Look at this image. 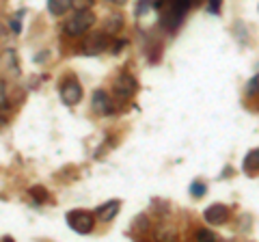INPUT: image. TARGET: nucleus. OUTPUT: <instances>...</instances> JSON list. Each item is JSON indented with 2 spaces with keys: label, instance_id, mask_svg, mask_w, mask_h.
<instances>
[{
  "label": "nucleus",
  "instance_id": "nucleus-1",
  "mask_svg": "<svg viewBox=\"0 0 259 242\" xmlns=\"http://www.w3.org/2000/svg\"><path fill=\"white\" fill-rule=\"evenodd\" d=\"M93 24H95V15L91 11H76V15H71V18L65 22V33L71 37L84 35Z\"/></svg>",
  "mask_w": 259,
  "mask_h": 242
},
{
  "label": "nucleus",
  "instance_id": "nucleus-2",
  "mask_svg": "<svg viewBox=\"0 0 259 242\" xmlns=\"http://www.w3.org/2000/svg\"><path fill=\"white\" fill-rule=\"evenodd\" d=\"M67 223L69 227L74 229L76 233H91L93 225H95V219L91 212H84V210H74V212L67 214Z\"/></svg>",
  "mask_w": 259,
  "mask_h": 242
},
{
  "label": "nucleus",
  "instance_id": "nucleus-3",
  "mask_svg": "<svg viewBox=\"0 0 259 242\" xmlns=\"http://www.w3.org/2000/svg\"><path fill=\"white\" fill-rule=\"evenodd\" d=\"M61 98H63V102L67 104V106H74V104L80 102V98H82V87H80L78 80L69 78L67 83L61 87Z\"/></svg>",
  "mask_w": 259,
  "mask_h": 242
},
{
  "label": "nucleus",
  "instance_id": "nucleus-4",
  "mask_svg": "<svg viewBox=\"0 0 259 242\" xmlns=\"http://www.w3.org/2000/svg\"><path fill=\"white\" fill-rule=\"evenodd\" d=\"M106 46H108L106 35L104 33H93V35H89L87 42L82 44V52L89 54V56H93V54H100L102 50H106Z\"/></svg>",
  "mask_w": 259,
  "mask_h": 242
},
{
  "label": "nucleus",
  "instance_id": "nucleus-5",
  "mask_svg": "<svg viewBox=\"0 0 259 242\" xmlns=\"http://www.w3.org/2000/svg\"><path fill=\"white\" fill-rule=\"evenodd\" d=\"M203 219L212 225H225L229 221V210H227V206H223V204H214L203 212Z\"/></svg>",
  "mask_w": 259,
  "mask_h": 242
},
{
  "label": "nucleus",
  "instance_id": "nucleus-6",
  "mask_svg": "<svg viewBox=\"0 0 259 242\" xmlns=\"http://www.w3.org/2000/svg\"><path fill=\"white\" fill-rule=\"evenodd\" d=\"M112 89H115V93H119V95H123V98H127L130 93H134V91H136V80H134L132 76H127V74H121V76L115 80Z\"/></svg>",
  "mask_w": 259,
  "mask_h": 242
},
{
  "label": "nucleus",
  "instance_id": "nucleus-7",
  "mask_svg": "<svg viewBox=\"0 0 259 242\" xmlns=\"http://www.w3.org/2000/svg\"><path fill=\"white\" fill-rule=\"evenodd\" d=\"M119 206H121V201L115 199V201H108V204H104L97 208V219H102V221H110L112 216H115L119 212Z\"/></svg>",
  "mask_w": 259,
  "mask_h": 242
},
{
  "label": "nucleus",
  "instance_id": "nucleus-8",
  "mask_svg": "<svg viewBox=\"0 0 259 242\" xmlns=\"http://www.w3.org/2000/svg\"><path fill=\"white\" fill-rule=\"evenodd\" d=\"M244 171L246 173H257L259 171V147L250 149L244 158Z\"/></svg>",
  "mask_w": 259,
  "mask_h": 242
},
{
  "label": "nucleus",
  "instance_id": "nucleus-9",
  "mask_svg": "<svg viewBox=\"0 0 259 242\" xmlns=\"http://www.w3.org/2000/svg\"><path fill=\"white\" fill-rule=\"evenodd\" d=\"M71 7V0H48V11L52 15H63Z\"/></svg>",
  "mask_w": 259,
  "mask_h": 242
},
{
  "label": "nucleus",
  "instance_id": "nucleus-10",
  "mask_svg": "<svg viewBox=\"0 0 259 242\" xmlns=\"http://www.w3.org/2000/svg\"><path fill=\"white\" fill-rule=\"evenodd\" d=\"M93 108L95 110H100V112H106L108 110V95H106V91H95L93 93Z\"/></svg>",
  "mask_w": 259,
  "mask_h": 242
},
{
  "label": "nucleus",
  "instance_id": "nucleus-11",
  "mask_svg": "<svg viewBox=\"0 0 259 242\" xmlns=\"http://www.w3.org/2000/svg\"><path fill=\"white\" fill-rule=\"evenodd\" d=\"M95 0H71V7H74L76 11H91Z\"/></svg>",
  "mask_w": 259,
  "mask_h": 242
},
{
  "label": "nucleus",
  "instance_id": "nucleus-12",
  "mask_svg": "<svg viewBox=\"0 0 259 242\" xmlns=\"http://www.w3.org/2000/svg\"><path fill=\"white\" fill-rule=\"evenodd\" d=\"M119 28H121V18H119V15H115V18L106 20V30H104V33H117Z\"/></svg>",
  "mask_w": 259,
  "mask_h": 242
},
{
  "label": "nucleus",
  "instance_id": "nucleus-13",
  "mask_svg": "<svg viewBox=\"0 0 259 242\" xmlns=\"http://www.w3.org/2000/svg\"><path fill=\"white\" fill-rule=\"evenodd\" d=\"M30 197L37 201V204H44V201L48 199V192L41 188V186H35V188H30Z\"/></svg>",
  "mask_w": 259,
  "mask_h": 242
},
{
  "label": "nucleus",
  "instance_id": "nucleus-14",
  "mask_svg": "<svg viewBox=\"0 0 259 242\" xmlns=\"http://www.w3.org/2000/svg\"><path fill=\"white\" fill-rule=\"evenodd\" d=\"M190 195H192V197H203V195H205V184H203V182H192Z\"/></svg>",
  "mask_w": 259,
  "mask_h": 242
},
{
  "label": "nucleus",
  "instance_id": "nucleus-15",
  "mask_svg": "<svg viewBox=\"0 0 259 242\" xmlns=\"http://www.w3.org/2000/svg\"><path fill=\"white\" fill-rule=\"evenodd\" d=\"M246 93L250 95V98H255V95H259V74L250 80L248 87H246Z\"/></svg>",
  "mask_w": 259,
  "mask_h": 242
},
{
  "label": "nucleus",
  "instance_id": "nucleus-16",
  "mask_svg": "<svg viewBox=\"0 0 259 242\" xmlns=\"http://www.w3.org/2000/svg\"><path fill=\"white\" fill-rule=\"evenodd\" d=\"M197 240H216V236L212 231H203V229H201V231H197Z\"/></svg>",
  "mask_w": 259,
  "mask_h": 242
},
{
  "label": "nucleus",
  "instance_id": "nucleus-17",
  "mask_svg": "<svg viewBox=\"0 0 259 242\" xmlns=\"http://www.w3.org/2000/svg\"><path fill=\"white\" fill-rule=\"evenodd\" d=\"M22 11H18V13H15V18H13V22H11V28L15 30V33H20V20H22Z\"/></svg>",
  "mask_w": 259,
  "mask_h": 242
},
{
  "label": "nucleus",
  "instance_id": "nucleus-18",
  "mask_svg": "<svg viewBox=\"0 0 259 242\" xmlns=\"http://www.w3.org/2000/svg\"><path fill=\"white\" fill-rule=\"evenodd\" d=\"M209 11H212V13L221 11V0H209Z\"/></svg>",
  "mask_w": 259,
  "mask_h": 242
},
{
  "label": "nucleus",
  "instance_id": "nucleus-19",
  "mask_svg": "<svg viewBox=\"0 0 259 242\" xmlns=\"http://www.w3.org/2000/svg\"><path fill=\"white\" fill-rule=\"evenodd\" d=\"M110 3H117V5H125L127 0H110Z\"/></svg>",
  "mask_w": 259,
  "mask_h": 242
}]
</instances>
